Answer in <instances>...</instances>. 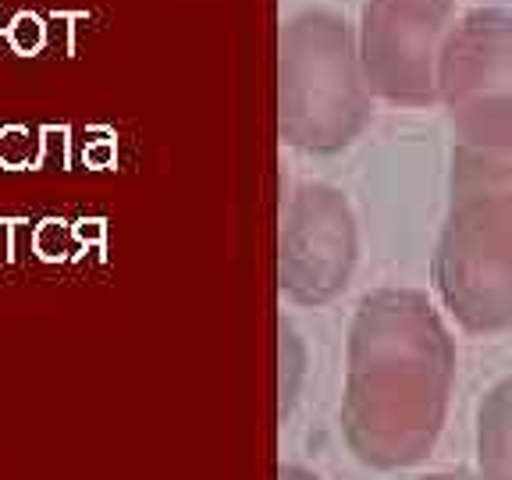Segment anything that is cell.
<instances>
[{"label":"cell","instance_id":"obj_10","mask_svg":"<svg viewBox=\"0 0 512 480\" xmlns=\"http://www.w3.org/2000/svg\"><path fill=\"white\" fill-rule=\"evenodd\" d=\"M111 160H114V146L111 143H96V146H89V150H86L89 168H107Z\"/></svg>","mask_w":512,"mask_h":480},{"label":"cell","instance_id":"obj_6","mask_svg":"<svg viewBox=\"0 0 512 480\" xmlns=\"http://www.w3.org/2000/svg\"><path fill=\"white\" fill-rule=\"evenodd\" d=\"M356 256L352 217L328 189L303 192L285 246V281L299 299H328L345 285Z\"/></svg>","mask_w":512,"mask_h":480},{"label":"cell","instance_id":"obj_7","mask_svg":"<svg viewBox=\"0 0 512 480\" xmlns=\"http://www.w3.org/2000/svg\"><path fill=\"white\" fill-rule=\"evenodd\" d=\"M477 477L512 480V377L498 381L477 409Z\"/></svg>","mask_w":512,"mask_h":480},{"label":"cell","instance_id":"obj_4","mask_svg":"<svg viewBox=\"0 0 512 480\" xmlns=\"http://www.w3.org/2000/svg\"><path fill=\"white\" fill-rule=\"evenodd\" d=\"M452 0H374L367 8L363 61L374 89L395 104L438 100V57Z\"/></svg>","mask_w":512,"mask_h":480},{"label":"cell","instance_id":"obj_1","mask_svg":"<svg viewBox=\"0 0 512 480\" xmlns=\"http://www.w3.org/2000/svg\"><path fill=\"white\" fill-rule=\"evenodd\" d=\"M456 345L427 296L377 292L352 324L345 438L363 463L402 470L427 459L445 424Z\"/></svg>","mask_w":512,"mask_h":480},{"label":"cell","instance_id":"obj_13","mask_svg":"<svg viewBox=\"0 0 512 480\" xmlns=\"http://www.w3.org/2000/svg\"><path fill=\"white\" fill-rule=\"evenodd\" d=\"M281 480H317V477H310L306 470H296V466H288V470H281Z\"/></svg>","mask_w":512,"mask_h":480},{"label":"cell","instance_id":"obj_3","mask_svg":"<svg viewBox=\"0 0 512 480\" xmlns=\"http://www.w3.org/2000/svg\"><path fill=\"white\" fill-rule=\"evenodd\" d=\"M438 100L459 146H512V15L477 8L448 29L438 57Z\"/></svg>","mask_w":512,"mask_h":480},{"label":"cell","instance_id":"obj_9","mask_svg":"<svg viewBox=\"0 0 512 480\" xmlns=\"http://www.w3.org/2000/svg\"><path fill=\"white\" fill-rule=\"evenodd\" d=\"M61 228V221H43L40 224V232H36V256H43V260H61L64 256V235H57L54 239V232Z\"/></svg>","mask_w":512,"mask_h":480},{"label":"cell","instance_id":"obj_12","mask_svg":"<svg viewBox=\"0 0 512 480\" xmlns=\"http://www.w3.org/2000/svg\"><path fill=\"white\" fill-rule=\"evenodd\" d=\"M427 480H480V477L470 470H445V473H431Z\"/></svg>","mask_w":512,"mask_h":480},{"label":"cell","instance_id":"obj_2","mask_svg":"<svg viewBox=\"0 0 512 480\" xmlns=\"http://www.w3.org/2000/svg\"><path fill=\"white\" fill-rule=\"evenodd\" d=\"M434 288L473 335L512 324V146H456Z\"/></svg>","mask_w":512,"mask_h":480},{"label":"cell","instance_id":"obj_5","mask_svg":"<svg viewBox=\"0 0 512 480\" xmlns=\"http://www.w3.org/2000/svg\"><path fill=\"white\" fill-rule=\"evenodd\" d=\"M367 118L363 89L352 75L345 36L328 32L313 57H303L288 82L285 125L296 143L306 146H338Z\"/></svg>","mask_w":512,"mask_h":480},{"label":"cell","instance_id":"obj_11","mask_svg":"<svg viewBox=\"0 0 512 480\" xmlns=\"http://www.w3.org/2000/svg\"><path fill=\"white\" fill-rule=\"evenodd\" d=\"M75 235L82 242H100L104 239V221H79L75 224Z\"/></svg>","mask_w":512,"mask_h":480},{"label":"cell","instance_id":"obj_8","mask_svg":"<svg viewBox=\"0 0 512 480\" xmlns=\"http://www.w3.org/2000/svg\"><path fill=\"white\" fill-rule=\"evenodd\" d=\"M4 36H8V43L18 54L32 57V54H40L43 43H47V25H43L40 15H32V11H18Z\"/></svg>","mask_w":512,"mask_h":480}]
</instances>
